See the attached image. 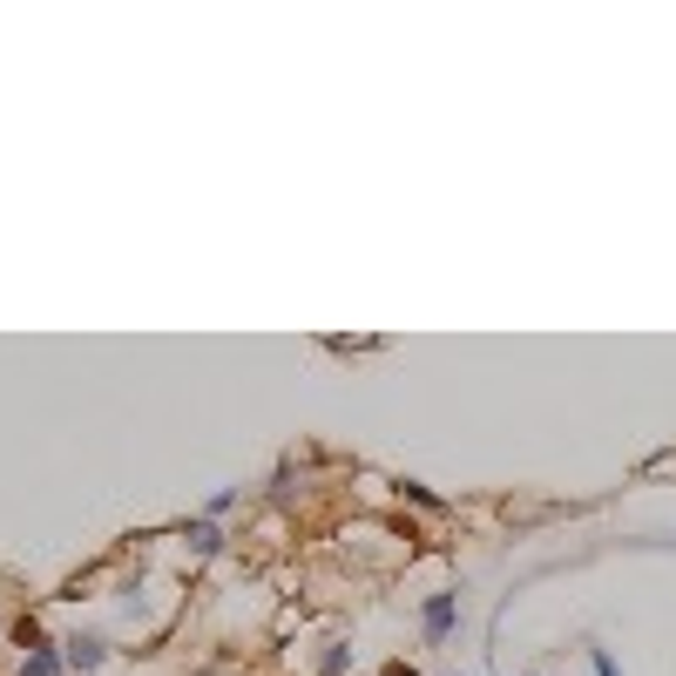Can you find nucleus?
<instances>
[{"label":"nucleus","instance_id":"1","mask_svg":"<svg viewBox=\"0 0 676 676\" xmlns=\"http://www.w3.org/2000/svg\"><path fill=\"white\" fill-rule=\"evenodd\" d=\"M102 656H109L102 636H68V643H61V663H68V669H102Z\"/></svg>","mask_w":676,"mask_h":676},{"label":"nucleus","instance_id":"2","mask_svg":"<svg viewBox=\"0 0 676 676\" xmlns=\"http://www.w3.org/2000/svg\"><path fill=\"white\" fill-rule=\"evenodd\" d=\"M454 616H460L454 596H427V609H419V623H427V643H440V636L454 629Z\"/></svg>","mask_w":676,"mask_h":676},{"label":"nucleus","instance_id":"3","mask_svg":"<svg viewBox=\"0 0 676 676\" xmlns=\"http://www.w3.org/2000/svg\"><path fill=\"white\" fill-rule=\"evenodd\" d=\"M183 535H190V548H197V555H217V548H223V528H217V521H190Z\"/></svg>","mask_w":676,"mask_h":676},{"label":"nucleus","instance_id":"4","mask_svg":"<svg viewBox=\"0 0 676 676\" xmlns=\"http://www.w3.org/2000/svg\"><path fill=\"white\" fill-rule=\"evenodd\" d=\"M61 669H68V663H61L54 649H34V656L21 663V676H61Z\"/></svg>","mask_w":676,"mask_h":676},{"label":"nucleus","instance_id":"5","mask_svg":"<svg viewBox=\"0 0 676 676\" xmlns=\"http://www.w3.org/2000/svg\"><path fill=\"white\" fill-rule=\"evenodd\" d=\"M588 663H596V676H623V669L609 663V649H588Z\"/></svg>","mask_w":676,"mask_h":676},{"label":"nucleus","instance_id":"6","mask_svg":"<svg viewBox=\"0 0 676 676\" xmlns=\"http://www.w3.org/2000/svg\"><path fill=\"white\" fill-rule=\"evenodd\" d=\"M386 676H412V669H406V663H392V669H386Z\"/></svg>","mask_w":676,"mask_h":676}]
</instances>
